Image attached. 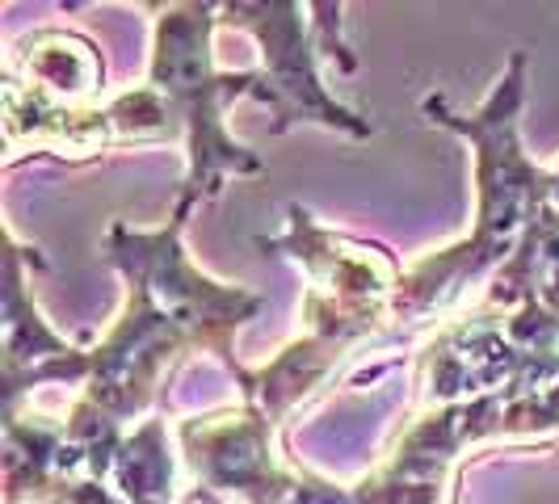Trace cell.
I'll return each instance as SVG.
<instances>
[{"label": "cell", "instance_id": "8992f818", "mask_svg": "<svg viewBox=\"0 0 559 504\" xmlns=\"http://www.w3.org/2000/svg\"><path fill=\"white\" fill-rule=\"evenodd\" d=\"M509 392L472 404L425 408L388 449V458L354 483L358 504H450V476L463 449L509 437Z\"/></svg>", "mask_w": 559, "mask_h": 504}, {"label": "cell", "instance_id": "5bb4252c", "mask_svg": "<svg viewBox=\"0 0 559 504\" xmlns=\"http://www.w3.org/2000/svg\"><path fill=\"white\" fill-rule=\"evenodd\" d=\"M110 483L127 504H181V479H177V458L168 446V420L156 417L140 420L135 429L122 433L114 449Z\"/></svg>", "mask_w": 559, "mask_h": 504}, {"label": "cell", "instance_id": "4fadbf2b", "mask_svg": "<svg viewBox=\"0 0 559 504\" xmlns=\"http://www.w3.org/2000/svg\"><path fill=\"white\" fill-rule=\"evenodd\" d=\"M476 308L492 315L538 311L559 328V211H547L526 231L518 252L484 286Z\"/></svg>", "mask_w": 559, "mask_h": 504}, {"label": "cell", "instance_id": "ac0fdd59", "mask_svg": "<svg viewBox=\"0 0 559 504\" xmlns=\"http://www.w3.org/2000/svg\"><path fill=\"white\" fill-rule=\"evenodd\" d=\"M547 168H551V177H556V194H551V211H559V156H556V160H551Z\"/></svg>", "mask_w": 559, "mask_h": 504}, {"label": "cell", "instance_id": "ba28073f", "mask_svg": "<svg viewBox=\"0 0 559 504\" xmlns=\"http://www.w3.org/2000/svg\"><path fill=\"white\" fill-rule=\"evenodd\" d=\"M556 365L559 353H538L513 336L509 315L472 308L454 320H442L420 353L425 404L450 408L484 395H513L531 387L534 379L551 374Z\"/></svg>", "mask_w": 559, "mask_h": 504}, {"label": "cell", "instance_id": "9a60e30c", "mask_svg": "<svg viewBox=\"0 0 559 504\" xmlns=\"http://www.w3.org/2000/svg\"><path fill=\"white\" fill-rule=\"evenodd\" d=\"M106 110H110L118 147H156V143L186 140L181 135V122L173 118L165 97L152 84H135V88L114 93L110 101H106Z\"/></svg>", "mask_w": 559, "mask_h": 504}, {"label": "cell", "instance_id": "8fae6325", "mask_svg": "<svg viewBox=\"0 0 559 504\" xmlns=\"http://www.w3.org/2000/svg\"><path fill=\"white\" fill-rule=\"evenodd\" d=\"M4 72L68 110L102 106L97 97L106 88V56L72 26H38L22 34L4 59Z\"/></svg>", "mask_w": 559, "mask_h": 504}, {"label": "cell", "instance_id": "7a4b0ae2", "mask_svg": "<svg viewBox=\"0 0 559 504\" xmlns=\"http://www.w3.org/2000/svg\"><path fill=\"white\" fill-rule=\"evenodd\" d=\"M152 13V56L147 81L186 135V177L181 197L206 206L224 194L231 177H261L265 160L227 131V110L236 101L257 97V68L224 72L215 63V29L219 4L211 0H181V4H147Z\"/></svg>", "mask_w": 559, "mask_h": 504}, {"label": "cell", "instance_id": "2e32d148", "mask_svg": "<svg viewBox=\"0 0 559 504\" xmlns=\"http://www.w3.org/2000/svg\"><path fill=\"white\" fill-rule=\"evenodd\" d=\"M51 504H127L118 496L110 479H76V483H63Z\"/></svg>", "mask_w": 559, "mask_h": 504}, {"label": "cell", "instance_id": "30bf717a", "mask_svg": "<svg viewBox=\"0 0 559 504\" xmlns=\"http://www.w3.org/2000/svg\"><path fill=\"white\" fill-rule=\"evenodd\" d=\"M4 165L13 168L26 156H56L68 165L97 160L118 147L114 140V122L106 106H88V110H68L47 101L43 93H34L29 84L4 72Z\"/></svg>", "mask_w": 559, "mask_h": 504}, {"label": "cell", "instance_id": "6da1fadb", "mask_svg": "<svg viewBox=\"0 0 559 504\" xmlns=\"http://www.w3.org/2000/svg\"><path fill=\"white\" fill-rule=\"evenodd\" d=\"M526 76H531V56L513 51L504 72L488 88V97L472 113H459L442 93H429L420 101V113L433 127H447L450 135L467 140L472 147L476 224H472V236H463L459 244L429 252L413 269H404L388 336L417 333L433 320H450V311L476 286H488L492 274L526 240V231L551 211L556 177L547 165L531 160L522 143Z\"/></svg>", "mask_w": 559, "mask_h": 504}, {"label": "cell", "instance_id": "e0dca14e", "mask_svg": "<svg viewBox=\"0 0 559 504\" xmlns=\"http://www.w3.org/2000/svg\"><path fill=\"white\" fill-rule=\"evenodd\" d=\"M547 417H551V433H559V379L547 387Z\"/></svg>", "mask_w": 559, "mask_h": 504}, {"label": "cell", "instance_id": "5b68a950", "mask_svg": "<svg viewBox=\"0 0 559 504\" xmlns=\"http://www.w3.org/2000/svg\"><path fill=\"white\" fill-rule=\"evenodd\" d=\"M252 244L299 265L304 333L341 340L358 353L392 324L404 269L388 244L333 231L299 202L286 206V227L278 236H257Z\"/></svg>", "mask_w": 559, "mask_h": 504}, {"label": "cell", "instance_id": "52a82bcc", "mask_svg": "<svg viewBox=\"0 0 559 504\" xmlns=\"http://www.w3.org/2000/svg\"><path fill=\"white\" fill-rule=\"evenodd\" d=\"M274 424L252 404L215 408L177 424L181 463L194 479V501L211 504L215 496L236 504H286L304 479L299 471L282 467L274 454Z\"/></svg>", "mask_w": 559, "mask_h": 504}, {"label": "cell", "instance_id": "9c48e42d", "mask_svg": "<svg viewBox=\"0 0 559 504\" xmlns=\"http://www.w3.org/2000/svg\"><path fill=\"white\" fill-rule=\"evenodd\" d=\"M47 256L4 231V412L22 408V395L47 383L81 387L88 370V349L72 345L51 328V320L34 303L29 269H43Z\"/></svg>", "mask_w": 559, "mask_h": 504}, {"label": "cell", "instance_id": "277c9868", "mask_svg": "<svg viewBox=\"0 0 559 504\" xmlns=\"http://www.w3.org/2000/svg\"><path fill=\"white\" fill-rule=\"evenodd\" d=\"M194 211V197L177 194V206H173L165 227L135 231L131 224L114 219L106 227V240H102V261L118 269L127 290H140L165 311L186 333V340L194 345V353L219 358L227 365V374L236 379L245 370L236 362V333L265 311V299L245 290V286L206 278L190 261L181 236H186V224Z\"/></svg>", "mask_w": 559, "mask_h": 504}, {"label": "cell", "instance_id": "3957f363", "mask_svg": "<svg viewBox=\"0 0 559 504\" xmlns=\"http://www.w3.org/2000/svg\"><path fill=\"white\" fill-rule=\"evenodd\" d=\"M316 4L299 0H227L219 4V26L245 29L257 38V106L274 113L270 135H290L295 127H324L349 140H370L374 122L336 101L324 84V59H333L341 72H354L358 59L341 43V4H320V17H311Z\"/></svg>", "mask_w": 559, "mask_h": 504}, {"label": "cell", "instance_id": "7c38bea8", "mask_svg": "<svg viewBox=\"0 0 559 504\" xmlns=\"http://www.w3.org/2000/svg\"><path fill=\"white\" fill-rule=\"evenodd\" d=\"M349 358H354L349 345L316 333H299L290 345H282V353L274 362L245 365L236 374V387H240L245 404H252L261 417L278 429L299 404H308L329 379H336V370Z\"/></svg>", "mask_w": 559, "mask_h": 504}]
</instances>
